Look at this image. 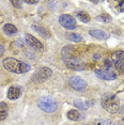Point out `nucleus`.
Segmentation results:
<instances>
[{
	"label": "nucleus",
	"mask_w": 124,
	"mask_h": 125,
	"mask_svg": "<svg viewBox=\"0 0 124 125\" xmlns=\"http://www.w3.org/2000/svg\"><path fill=\"white\" fill-rule=\"evenodd\" d=\"M62 58H63L64 63L66 64V66L69 69L74 71L84 70V63L79 57L75 55L74 50H67V48L64 47L63 50H62Z\"/></svg>",
	"instance_id": "obj_1"
},
{
	"label": "nucleus",
	"mask_w": 124,
	"mask_h": 125,
	"mask_svg": "<svg viewBox=\"0 0 124 125\" xmlns=\"http://www.w3.org/2000/svg\"><path fill=\"white\" fill-rule=\"evenodd\" d=\"M3 67L9 72L16 74H24L29 72L31 66L26 62L19 61L15 58H5L3 60Z\"/></svg>",
	"instance_id": "obj_2"
},
{
	"label": "nucleus",
	"mask_w": 124,
	"mask_h": 125,
	"mask_svg": "<svg viewBox=\"0 0 124 125\" xmlns=\"http://www.w3.org/2000/svg\"><path fill=\"white\" fill-rule=\"evenodd\" d=\"M101 105L109 113H115L120 108V101L114 93H105L101 97Z\"/></svg>",
	"instance_id": "obj_3"
},
{
	"label": "nucleus",
	"mask_w": 124,
	"mask_h": 125,
	"mask_svg": "<svg viewBox=\"0 0 124 125\" xmlns=\"http://www.w3.org/2000/svg\"><path fill=\"white\" fill-rule=\"evenodd\" d=\"M38 106L41 110L46 113H52L57 110L58 104L57 102L50 96H42L38 99Z\"/></svg>",
	"instance_id": "obj_4"
},
{
	"label": "nucleus",
	"mask_w": 124,
	"mask_h": 125,
	"mask_svg": "<svg viewBox=\"0 0 124 125\" xmlns=\"http://www.w3.org/2000/svg\"><path fill=\"white\" fill-rule=\"evenodd\" d=\"M52 75V71L49 67H40L34 72L32 76V81L36 82V83H42V82L46 81L50 76Z\"/></svg>",
	"instance_id": "obj_5"
},
{
	"label": "nucleus",
	"mask_w": 124,
	"mask_h": 125,
	"mask_svg": "<svg viewBox=\"0 0 124 125\" xmlns=\"http://www.w3.org/2000/svg\"><path fill=\"white\" fill-rule=\"evenodd\" d=\"M95 74L98 78L103 79V80H114L117 78V75L111 67H98L97 70H95Z\"/></svg>",
	"instance_id": "obj_6"
},
{
	"label": "nucleus",
	"mask_w": 124,
	"mask_h": 125,
	"mask_svg": "<svg viewBox=\"0 0 124 125\" xmlns=\"http://www.w3.org/2000/svg\"><path fill=\"white\" fill-rule=\"evenodd\" d=\"M111 62L120 73H124V52L117 50L112 53Z\"/></svg>",
	"instance_id": "obj_7"
},
{
	"label": "nucleus",
	"mask_w": 124,
	"mask_h": 125,
	"mask_svg": "<svg viewBox=\"0 0 124 125\" xmlns=\"http://www.w3.org/2000/svg\"><path fill=\"white\" fill-rule=\"evenodd\" d=\"M59 22L63 28H65L67 30H73L77 27V22L76 19L70 14H62L59 17Z\"/></svg>",
	"instance_id": "obj_8"
},
{
	"label": "nucleus",
	"mask_w": 124,
	"mask_h": 125,
	"mask_svg": "<svg viewBox=\"0 0 124 125\" xmlns=\"http://www.w3.org/2000/svg\"><path fill=\"white\" fill-rule=\"evenodd\" d=\"M26 43L28 44V46H30L34 50H38V52H42L44 49V45L42 44V42H40L38 39H35L34 36L30 34L26 35Z\"/></svg>",
	"instance_id": "obj_9"
},
{
	"label": "nucleus",
	"mask_w": 124,
	"mask_h": 125,
	"mask_svg": "<svg viewBox=\"0 0 124 125\" xmlns=\"http://www.w3.org/2000/svg\"><path fill=\"white\" fill-rule=\"evenodd\" d=\"M70 84H71V87L73 89H75L77 91L84 90L87 88V82L83 78L77 77V76H74V77H72L70 79Z\"/></svg>",
	"instance_id": "obj_10"
},
{
	"label": "nucleus",
	"mask_w": 124,
	"mask_h": 125,
	"mask_svg": "<svg viewBox=\"0 0 124 125\" xmlns=\"http://www.w3.org/2000/svg\"><path fill=\"white\" fill-rule=\"evenodd\" d=\"M90 35L93 36V38L97 39V40H106L109 38V34L107 32L103 30H100V29H93V30H90L89 31Z\"/></svg>",
	"instance_id": "obj_11"
},
{
	"label": "nucleus",
	"mask_w": 124,
	"mask_h": 125,
	"mask_svg": "<svg viewBox=\"0 0 124 125\" xmlns=\"http://www.w3.org/2000/svg\"><path fill=\"white\" fill-rule=\"evenodd\" d=\"M21 89L18 87H11L9 91H8V98L11 99V101H14V99H17L19 96H21Z\"/></svg>",
	"instance_id": "obj_12"
},
{
	"label": "nucleus",
	"mask_w": 124,
	"mask_h": 125,
	"mask_svg": "<svg viewBox=\"0 0 124 125\" xmlns=\"http://www.w3.org/2000/svg\"><path fill=\"white\" fill-rule=\"evenodd\" d=\"M32 29L36 31L40 35H42L43 38H49L50 34H49V31L46 30L44 27H42L41 25H32Z\"/></svg>",
	"instance_id": "obj_13"
},
{
	"label": "nucleus",
	"mask_w": 124,
	"mask_h": 125,
	"mask_svg": "<svg viewBox=\"0 0 124 125\" xmlns=\"http://www.w3.org/2000/svg\"><path fill=\"white\" fill-rule=\"evenodd\" d=\"M3 32L8 35H14L17 33V28L12 24H5L3 26Z\"/></svg>",
	"instance_id": "obj_14"
},
{
	"label": "nucleus",
	"mask_w": 124,
	"mask_h": 125,
	"mask_svg": "<svg viewBox=\"0 0 124 125\" xmlns=\"http://www.w3.org/2000/svg\"><path fill=\"white\" fill-rule=\"evenodd\" d=\"M67 118L72 121H77V120H80L81 115L79 113V111H77V110L71 109V110H69V112H67Z\"/></svg>",
	"instance_id": "obj_15"
},
{
	"label": "nucleus",
	"mask_w": 124,
	"mask_h": 125,
	"mask_svg": "<svg viewBox=\"0 0 124 125\" xmlns=\"http://www.w3.org/2000/svg\"><path fill=\"white\" fill-rule=\"evenodd\" d=\"M8 116V105L1 102L0 103V121L4 120Z\"/></svg>",
	"instance_id": "obj_16"
},
{
	"label": "nucleus",
	"mask_w": 124,
	"mask_h": 125,
	"mask_svg": "<svg viewBox=\"0 0 124 125\" xmlns=\"http://www.w3.org/2000/svg\"><path fill=\"white\" fill-rule=\"evenodd\" d=\"M74 104H75L76 107L79 108L81 110H86V109H88V107H89L88 102L83 101V99H75Z\"/></svg>",
	"instance_id": "obj_17"
},
{
	"label": "nucleus",
	"mask_w": 124,
	"mask_h": 125,
	"mask_svg": "<svg viewBox=\"0 0 124 125\" xmlns=\"http://www.w3.org/2000/svg\"><path fill=\"white\" fill-rule=\"evenodd\" d=\"M76 16L78 17V19L79 21H81L83 22H89L90 21V16H89V14L87 13V12H83V11H80V12H78L77 14H76Z\"/></svg>",
	"instance_id": "obj_18"
},
{
	"label": "nucleus",
	"mask_w": 124,
	"mask_h": 125,
	"mask_svg": "<svg viewBox=\"0 0 124 125\" xmlns=\"http://www.w3.org/2000/svg\"><path fill=\"white\" fill-rule=\"evenodd\" d=\"M66 38L73 42H81V40H83L81 35H79L78 33H71V34H67Z\"/></svg>",
	"instance_id": "obj_19"
},
{
	"label": "nucleus",
	"mask_w": 124,
	"mask_h": 125,
	"mask_svg": "<svg viewBox=\"0 0 124 125\" xmlns=\"http://www.w3.org/2000/svg\"><path fill=\"white\" fill-rule=\"evenodd\" d=\"M96 19L100 21H103V22H108L111 21V16L109 15V14H101V15H98L96 17Z\"/></svg>",
	"instance_id": "obj_20"
},
{
	"label": "nucleus",
	"mask_w": 124,
	"mask_h": 125,
	"mask_svg": "<svg viewBox=\"0 0 124 125\" xmlns=\"http://www.w3.org/2000/svg\"><path fill=\"white\" fill-rule=\"evenodd\" d=\"M11 3H12L15 8H17V9H21L22 2L21 1H14V0H12V1H11Z\"/></svg>",
	"instance_id": "obj_21"
},
{
	"label": "nucleus",
	"mask_w": 124,
	"mask_h": 125,
	"mask_svg": "<svg viewBox=\"0 0 124 125\" xmlns=\"http://www.w3.org/2000/svg\"><path fill=\"white\" fill-rule=\"evenodd\" d=\"M25 2H26L27 4H38V3H39L38 0H35V1H31V0H26Z\"/></svg>",
	"instance_id": "obj_22"
},
{
	"label": "nucleus",
	"mask_w": 124,
	"mask_h": 125,
	"mask_svg": "<svg viewBox=\"0 0 124 125\" xmlns=\"http://www.w3.org/2000/svg\"><path fill=\"white\" fill-rule=\"evenodd\" d=\"M119 7H120V10L122 11V12H124V0L119 2Z\"/></svg>",
	"instance_id": "obj_23"
},
{
	"label": "nucleus",
	"mask_w": 124,
	"mask_h": 125,
	"mask_svg": "<svg viewBox=\"0 0 124 125\" xmlns=\"http://www.w3.org/2000/svg\"><path fill=\"white\" fill-rule=\"evenodd\" d=\"M3 50H4V48H3V46L2 45H0V55H1L2 52H3Z\"/></svg>",
	"instance_id": "obj_24"
},
{
	"label": "nucleus",
	"mask_w": 124,
	"mask_h": 125,
	"mask_svg": "<svg viewBox=\"0 0 124 125\" xmlns=\"http://www.w3.org/2000/svg\"><path fill=\"white\" fill-rule=\"evenodd\" d=\"M123 82H124V81H123Z\"/></svg>",
	"instance_id": "obj_25"
}]
</instances>
